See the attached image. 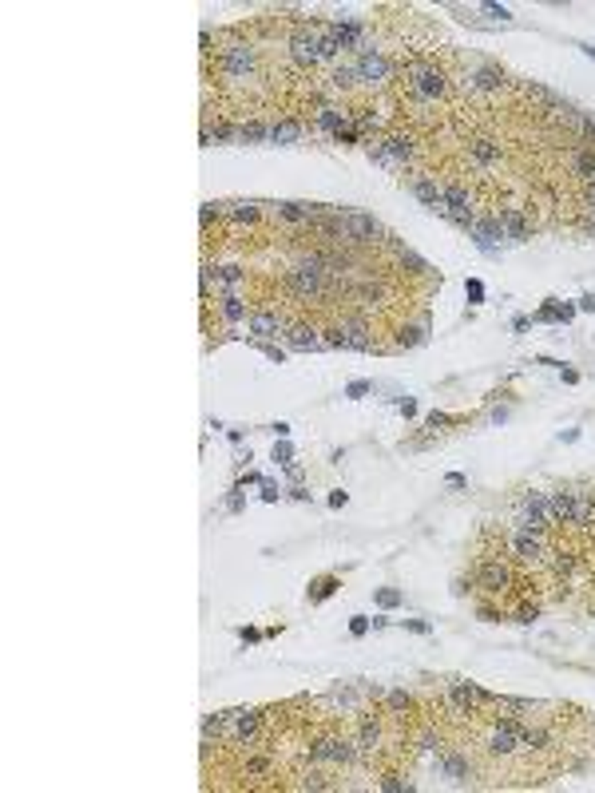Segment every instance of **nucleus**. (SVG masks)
I'll use <instances>...</instances> for the list:
<instances>
[{"instance_id": "obj_1", "label": "nucleus", "mask_w": 595, "mask_h": 793, "mask_svg": "<svg viewBox=\"0 0 595 793\" xmlns=\"http://www.w3.org/2000/svg\"><path fill=\"white\" fill-rule=\"evenodd\" d=\"M290 52H294V60L302 63V68H314V63H322L325 56H330V48H325L322 40V24L310 32H298L294 40H290Z\"/></svg>"}, {"instance_id": "obj_2", "label": "nucleus", "mask_w": 595, "mask_h": 793, "mask_svg": "<svg viewBox=\"0 0 595 793\" xmlns=\"http://www.w3.org/2000/svg\"><path fill=\"white\" fill-rule=\"evenodd\" d=\"M405 79H409V92L417 95V99H436V95L445 92V76H441L436 68H429V63H413Z\"/></svg>"}, {"instance_id": "obj_3", "label": "nucleus", "mask_w": 595, "mask_h": 793, "mask_svg": "<svg viewBox=\"0 0 595 793\" xmlns=\"http://www.w3.org/2000/svg\"><path fill=\"white\" fill-rule=\"evenodd\" d=\"M322 278H325L322 258H302L298 266L290 270V285H294L298 294H318V290H322Z\"/></svg>"}, {"instance_id": "obj_4", "label": "nucleus", "mask_w": 595, "mask_h": 793, "mask_svg": "<svg viewBox=\"0 0 595 793\" xmlns=\"http://www.w3.org/2000/svg\"><path fill=\"white\" fill-rule=\"evenodd\" d=\"M341 230L354 242H377L381 238V222L370 219V214H341Z\"/></svg>"}, {"instance_id": "obj_5", "label": "nucleus", "mask_w": 595, "mask_h": 793, "mask_svg": "<svg viewBox=\"0 0 595 793\" xmlns=\"http://www.w3.org/2000/svg\"><path fill=\"white\" fill-rule=\"evenodd\" d=\"M223 72L226 76H234V79H246L250 72H254V52L246 44H230L223 52Z\"/></svg>"}, {"instance_id": "obj_6", "label": "nucleus", "mask_w": 595, "mask_h": 793, "mask_svg": "<svg viewBox=\"0 0 595 793\" xmlns=\"http://www.w3.org/2000/svg\"><path fill=\"white\" fill-rule=\"evenodd\" d=\"M310 758H314V761H341V765H350V761L357 758V750L350 742H338V738H322V742L310 750Z\"/></svg>"}, {"instance_id": "obj_7", "label": "nucleus", "mask_w": 595, "mask_h": 793, "mask_svg": "<svg viewBox=\"0 0 595 793\" xmlns=\"http://www.w3.org/2000/svg\"><path fill=\"white\" fill-rule=\"evenodd\" d=\"M325 345H341V349H370V337H365V325H354V321H345V325H338V330H330Z\"/></svg>"}, {"instance_id": "obj_8", "label": "nucleus", "mask_w": 595, "mask_h": 793, "mask_svg": "<svg viewBox=\"0 0 595 793\" xmlns=\"http://www.w3.org/2000/svg\"><path fill=\"white\" fill-rule=\"evenodd\" d=\"M452 702H456L461 710H468V706H488V702H496V698L488 694V690H481L476 682H452Z\"/></svg>"}, {"instance_id": "obj_9", "label": "nucleus", "mask_w": 595, "mask_h": 793, "mask_svg": "<svg viewBox=\"0 0 595 793\" xmlns=\"http://www.w3.org/2000/svg\"><path fill=\"white\" fill-rule=\"evenodd\" d=\"M496 222H500V230H504V238H516V242H524V238H532V226H528V219L516 210V206H504L496 214Z\"/></svg>"}, {"instance_id": "obj_10", "label": "nucleus", "mask_w": 595, "mask_h": 793, "mask_svg": "<svg viewBox=\"0 0 595 793\" xmlns=\"http://www.w3.org/2000/svg\"><path fill=\"white\" fill-rule=\"evenodd\" d=\"M547 523H552L547 500H544V496H528V500H524V528H532V532H544Z\"/></svg>"}, {"instance_id": "obj_11", "label": "nucleus", "mask_w": 595, "mask_h": 793, "mask_svg": "<svg viewBox=\"0 0 595 793\" xmlns=\"http://www.w3.org/2000/svg\"><path fill=\"white\" fill-rule=\"evenodd\" d=\"M472 234H476V242H481V250H496V238H504V230H500L496 219H472V226H468Z\"/></svg>"}, {"instance_id": "obj_12", "label": "nucleus", "mask_w": 595, "mask_h": 793, "mask_svg": "<svg viewBox=\"0 0 595 793\" xmlns=\"http://www.w3.org/2000/svg\"><path fill=\"white\" fill-rule=\"evenodd\" d=\"M516 555H520L524 563H540L544 548H540V536H536L532 528H520V532H516Z\"/></svg>"}, {"instance_id": "obj_13", "label": "nucleus", "mask_w": 595, "mask_h": 793, "mask_svg": "<svg viewBox=\"0 0 595 793\" xmlns=\"http://www.w3.org/2000/svg\"><path fill=\"white\" fill-rule=\"evenodd\" d=\"M389 76V63L377 56V52H365L361 60H357V79H365V83H377V79Z\"/></svg>"}, {"instance_id": "obj_14", "label": "nucleus", "mask_w": 595, "mask_h": 793, "mask_svg": "<svg viewBox=\"0 0 595 793\" xmlns=\"http://www.w3.org/2000/svg\"><path fill=\"white\" fill-rule=\"evenodd\" d=\"M547 512H552V523H572V516H576V496H572V492H556V496L547 500Z\"/></svg>"}, {"instance_id": "obj_15", "label": "nucleus", "mask_w": 595, "mask_h": 793, "mask_svg": "<svg viewBox=\"0 0 595 793\" xmlns=\"http://www.w3.org/2000/svg\"><path fill=\"white\" fill-rule=\"evenodd\" d=\"M481 587H484V591H492V595H500V591L508 587V568H504V563H496V559H492V563H484V568H481Z\"/></svg>"}, {"instance_id": "obj_16", "label": "nucleus", "mask_w": 595, "mask_h": 793, "mask_svg": "<svg viewBox=\"0 0 595 793\" xmlns=\"http://www.w3.org/2000/svg\"><path fill=\"white\" fill-rule=\"evenodd\" d=\"M298 139H302L298 119H274L270 123V143H298Z\"/></svg>"}, {"instance_id": "obj_17", "label": "nucleus", "mask_w": 595, "mask_h": 793, "mask_svg": "<svg viewBox=\"0 0 595 793\" xmlns=\"http://www.w3.org/2000/svg\"><path fill=\"white\" fill-rule=\"evenodd\" d=\"M246 325H250V333H258V337H278V333H282V321L274 314H250Z\"/></svg>"}, {"instance_id": "obj_18", "label": "nucleus", "mask_w": 595, "mask_h": 793, "mask_svg": "<svg viewBox=\"0 0 595 793\" xmlns=\"http://www.w3.org/2000/svg\"><path fill=\"white\" fill-rule=\"evenodd\" d=\"M468 155H472V163L488 167V163H496L500 159V147L492 139H476V143H468Z\"/></svg>"}, {"instance_id": "obj_19", "label": "nucleus", "mask_w": 595, "mask_h": 793, "mask_svg": "<svg viewBox=\"0 0 595 793\" xmlns=\"http://www.w3.org/2000/svg\"><path fill=\"white\" fill-rule=\"evenodd\" d=\"M572 167H576L579 179H592L595 183V151L592 147H579L576 155H572Z\"/></svg>"}, {"instance_id": "obj_20", "label": "nucleus", "mask_w": 595, "mask_h": 793, "mask_svg": "<svg viewBox=\"0 0 595 793\" xmlns=\"http://www.w3.org/2000/svg\"><path fill=\"white\" fill-rule=\"evenodd\" d=\"M318 123H322L330 135H338V131H345V127H350V119H345L338 108H318Z\"/></svg>"}, {"instance_id": "obj_21", "label": "nucleus", "mask_w": 595, "mask_h": 793, "mask_svg": "<svg viewBox=\"0 0 595 793\" xmlns=\"http://www.w3.org/2000/svg\"><path fill=\"white\" fill-rule=\"evenodd\" d=\"M413 194H417L421 203H429L433 210L441 206V187H436L433 179H413Z\"/></svg>"}, {"instance_id": "obj_22", "label": "nucleus", "mask_w": 595, "mask_h": 793, "mask_svg": "<svg viewBox=\"0 0 595 793\" xmlns=\"http://www.w3.org/2000/svg\"><path fill=\"white\" fill-rule=\"evenodd\" d=\"M500 83H504V76H500L496 68H481V72L472 76V88H476V92H496Z\"/></svg>"}, {"instance_id": "obj_23", "label": "nucleus", "mask_w": 595, "mask_h": 793, "mask_svg": "<svg viewBox=\"0 0 595 793\" xmlns=\"http://www.w3.org/2000/svg\"><path fill=\"white\" fill-rule=\"evenodd\" d=\"M290 345H298V349H322L325 341H318V337H314V330H306V325H294V330H290Z\"/></svg>"}, {"instance_id": "obj_24", "label": "nucleus", "mask_w": 595, "mask_h": 793, "mask_svg": "<svg viewBox=\"0 0 595 793\" xmlns=\"http://www.w3.org/2000/svg\"><path fill=\"white\" fill-rule=\"evenodd\" d=\"M219 314H223L226 321H242V317H246V305H242L234 294H226V298L219 301Z\"/></svg>"}, {"instance_id": "obj_25", "label": "nucleus", "mask_w": 595, "mask_h": 793, "mask_svg": "<svg viewBox=\"0 0 595 793\" xmlns=\"http://www.w3.org/2000/svg\"><path fill=\"white\" fill-rule=\"evenodd\" d=\"M572 523H579V528H595V504L576 500V516H572Z\"/></svg>"}, {"instance_id": "obj_26", "label": "nucleus", "mask_w": 595, "mask_h": 793, "mask_svg": "<svg viewBox=\"0 0 595 793\" xmlns=\"http://www.w3.org/2000/svg\"><path fill=\"white\" fill-rule=\"evenodd\" d=\"M234 222H254L258 219V206L254 203H230V210H226Z\"/></svg>"}, {"instance_id": "obj_27", "label": "nucleus", "mask_w": 595, "mask_h": 793, "mask_svg": "<svg viewBox=\"0 0 595 793\" xmlns=\"http://www.w3.org/2000/svg\"><path fill=\"white\" fill-rule=\"evenodd\" d=\"M214 278H219V282H226V285H234V282H242V278H246V270H239V266H219V270H214Z\"/></svg>"}, {"instance_id": "obj_28", "label": "nucleus", "mask_w": 595, "mask_h": 793, "mask_svg": "<svg viewBox=\"0 0 595 793\" xmlns=\"http://www.w3.org/2000/svg\"><path fill=\"white\" fill-rule=\"evenodd\" d=\"M334 587H338V579H318L310 595H314V599H325V595H334Z\"/></svg>"}, {"instance_id": "obj_29", "label": "nucleus", "mask_w": 595, "mask_h": 793, "mask_svg": "<svg viewBox=\"0 0 595 793\" xmlns=\"http://www.w3.org/2000/svg\"><path fill=\"white\" fill-rule=\"evenodd\" d=\"M445 770H449L452 777H465V774H468V765H465V758H449V761H445Z\"/></svg>"}, {"instance_id": "obj_30", "label": "nucleus", "mask_w": 595, "mask_h": 793, "mask_svg": "<svg viewBox=\"0 0 595 793\" xmlns=\"http://www.w3.org/2000/svg\"><path fill=\"white\" fill-rule=\"evenodd\" d=\"M377 603H381V607H397V603H401V595L385 587V591H377Z\"/></svg>"}, {"instance_id": "obj_31", "label": "nucleus", "mask_w": 595, "mask_h": 793, "mask_svg": "<svg viewBox=\"0 0 595 793\" xmlns=\"http://www.w3.org/2000/svg\"><path fill=\"white\" fill-rule=\"evenodd\" d=\"M370 389H373L370 381H354V385H350L345 393H350V396H365V393H370Z\"/></svg>"}, {"instance_id": "obj_32", "label": "nucleus", "mask_w": 595, "mask_h": 793, "mask_svg": "<svg viewBox=\"0 0 595 793\" xmlns=\"http://www.w3.org/2000/svg\"><path fill=\"white\" fill-rule=\"evenodd\" d=\"M389 706H393V710H405V706H409V694L393 690V694H389Z\"/></svg>"}, {"instance_id": "obj_33", "label": "nucleus", "mask_w": 595, "mask_h": 793, "mask_svg": "<svg viewBox=\"0 0 595 793\" xmlns=\"http://www.w3.org/2000/svg\"><path fill=\"white\" fill-rule=\"evenodd\" d=\"M350 631H354V634H365V631H370V619H365V615H354Z\"/></svg>"}, {"instance_id": "obj_34", "label": "nucleus", "mask_w": 595, "mask_h": 793, "mask_svg": "<svg viewBox=\"0 0 595 793\" xmlns=\"http://www.w3.org/2000/svg\"><path fill=\"white\" fill-rule=\"evenodd\" d=\"M445 484H449V488H465L468 480H465L461 472H452V476H445Z\"/></svg>"}, {"instance_id": "obj_35", "label": "nucleus", "mask_w": 595, "mask_h": 793, "mask_svg": "<svg viewBox=\"0 0 595 793\" xmlns=\"http://www.w3.org/2000/svg\"><path fill=\"white\" fill-rule=\"evenodd\" d=\"M405 627H409V631H417V634H429V623H421V619H409Z\"/></svg>"}, {"instance_id": "obj_36", "label": "nucleus", "mask_w": 595, "mask_h": 793, "mask_svg": "<svg viewBox=\"0 0 595 793\" xmlns=\"http://www.w3.org/2000/svg\"><path fill=\"white\" fill-rule=\"evenodd\" d=\"M274 460H282V464H290V444H278V448H274Z\"/></svg>"}, {"instance_id": "obj_37", "label": "nucleus", "mask_w": 595, "mask_h": 793, "mask_svg": "<svg viewBox=\"0 0 595 793\" xmlns=\"http://www.w3.org/2000/svg\"><path fill=\"white\" fill-rule=\"evenodd\" d=\"M536 615H540L536 607H520V615H516V619H520V623H532V619H536Z\"/></svg>"}]
</instances>
